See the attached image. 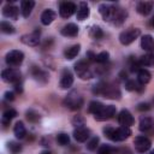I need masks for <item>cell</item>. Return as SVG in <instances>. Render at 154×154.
<instances>
[{
	"label": "cell",
	"instance_id": "6da1fadb",
	"mask_svg": "<svg viewBox=\"0 0 154 154\" xmlns=\"http://www.w3.org/2000/svg\"><path fill=\"white\" fill-rule=\"evenodd\" d=\"M93 91L94 94L102 95L103 97H107V99H119L120 96V91L116 85L109 84V83H103V82L97 83L94 87Z\"/></svg>",
	"mask_w": 154,
	"mask_h": 154
},
{
	"label": "cell",
	"instance_id": "7a4b0ae2",
	"mask_svg": "<svg viewBox=\"0 0 154 154\" xmlns=\"http://www.w3.org/2000/svg\"><path fill=\"white\" fill-rule=\"evenodd\" d=\"M64 105L72 111H77L83 106V97L78 91H71L66 95L64 100Z\"/></svg>",
	"mask_w": 154,
	"mask_h": 154
},
{
	"label": "cell",
	"instance_id": "3957f363",
	"mask_svg": "<svg viewBox=\"0 0 154 154\" xmlns=\"http://www.w3.org/2000/svg\"><path fill=\"white\" fill-rule=\"evenodd\" d=\"M140 34H141V30L138 28H129V29H126V30L120 32L119 41H120L122 45L128 46V45L132 43L140 36Z\"/></svg>",
	"mask_w": 154,
	"mask_h": 154
},
{
	"label": "cell",
	"instance_id": "277c9868",
	"mask_svg": "<svg viewBox=\"0 0 154 154\" xmlns=\"http://www.w3.org/2000/svg\"><path fill=\"white\" fill-rule=\"evenodd\" d=\"M24 60V54L23 52L20 51H17V49H13V51H10L7 54H6V58H5V61L6 64L10 66V67H17L19 66Z\"/></svg>",
	"mask_w": 154,
	"mask_h": 154
},
{
	"label": "cell",
	"instance_id": "5b68a950",
	"mask_svg": "<svg viewBox=\"0 0 154 154\" xmlns=\"http://www.w3.org/2000/svg\"><path fill=\"white\" fill-rule=\"evenodd\" d=\"M1 77L5 82L12 83V84H18L22 81V73L19 72V70L13 69V67H8V69L4 70L1 72Z\"/></svg>",
	"mask_w": 154,
	"mask_h": 154
},
{
	"label": "cell",
	"instance_id": "8992f818",
	"mask_svg": "<svg viewBox=\"0 0 154 154\" xmlns=\"http://www.w3.org/2000/svg\"><path fill=\"white\" fill-rule=\"evenodd\" d=\"M75 71L78 75V77L82 79H90L93 77V73H91L89 65L85 60H79L78 63H76L75 64Z\"/></svg>",
	"mask_w": 154,
	"mask_h": 154
},
{
	"label": "cell",
	"instance_id": "52a82bcc",
	"mask_svg": "<svg viewBox=\"0 0 154 154\" xmlns=\"http://www.w3.org/2000/svg\"><path fill=\"white\" fill-rule=\"evenodd\" d=\"M116 10H117V6H113L109 4H101L99 6V12L102 16L103 20H106V22H113Z\"/></svg>",
	"mask_w": 154,
	"mask_h": 154
},
{
	"label": "cell",
	"instance_id": "ba28073f",
	"mask_svg": "<svg viewBox=\"0 0 154 154\" xmlns=\"http://www.w3.org/2000/svg\"><path fill=\"white\" fill-rule=\"evenodd\" d=\"M76 10H77L76 4L71 2V1H64L59 6V14L63 18H69L76 12Z\"/></svg>",
	"mask_w": 154,
	"mask_h": 154
},
{
	"label": "cell",
	"instance_id": "9c48e42d",
	"mask_svg": "<svg viewBox=\"0 0 154 154\" xmlns=\"http://www.w3.org/2000/svg\"><path fill=\"white\" fill-rule=\"evenodd\" d=\"M134 144H135V149H136L137 152L144 153V152H147V150L150 148L152 142H150V140H149L148 137H146V136H137V137L135 138V141H134Z\"/></svg>",
	"mask_w": 154,
	"mask_h": 154
},
{
	"label": "cell",
	"instance_id": "30bf717a",
	"mask_svg": "<svg viewBox=\"0 0 154 154\" xmlns=\"http://www.w3.org/2000/svg\"><path fill=\"white\" fill-rule=\"evenodd\" d=\"M116 114V107L113 105H108V106H105L97 114H95V119L96 120H107V119H111L113 118Z\"/></svg>",
	"mask_w": 154,
	"mask_h": 154
},
{
	"label": "cell",
	"instance_id": "8fae6325",
	"mask_svg": "<svg viewBox=\"0 0 154 154\" xmlns=\"http://www.w3.org/2000/svg\"><path fill=\"white\" fill-rule=\"evenodd\" d=\"M20 41L26 45V46H37L40 43V30H35L30 34H26V35H23Z\"/></svg>",
	"mask_w": 154,
	"mask_h": 154
},
{
	"label": "cell",
	"instance_id": "7c38bea8",
	"mask_svg": "<svg viewBox=\"0 0 154 154\" xmlns=\"http://www.w3.org/2000/svg\"><path fill=\"white\" fill-rule=\"evenodd\" d=\"M118 123L122 126L129 128V126H131L134 124V117L128 109H122L119 112V114H118Z\"/></svg>",
	"mask_w": 154,
	"mask_h": 154
},
{
	"label": "cell",
	"instance_id": "4fadbf2b",
	"mask_svg": "<svg viewBox=\"0 0 154 154\" xmlns=\"http://www.w3.org/2000/svg\"><path fill=\"white\" fill-rule=\"evenodd\" d=\"M72 84H73V76H72L71 71L67 69L63 70L61 78H60V87L63 89H69Z\"/></svg>",
	"mask_w": 154,
	"mask_h": 154
},
{
	"label": "cell",
	"instance_id": "5bb4252c",
	"mask_svg": "<svg viewBox=\"0 0 154 154\" xmlns=\"http://www.w3.org/2000/svg\"><path fill=\"white\" fill-rule=\"evenodd\" d=\"M154 7V1H140L137 2V12L142 16H148Z\"/></svg>",
	"mask_w": 154,
	"mask_h": 154
},
{
	"label": "cell",
	"instance_id": "9a60e30c",
	"mask_svg": "<svg viewBox=\"0 0 154 154\" xmlns=\"http://www.w3.org/2000/svg\"><path fill=\"white\" fill-rule=\"evenodd\" d=\"M61 35L63 36H66V37H75L77 36L78 34V26L75 24V23H69L66 25L63 26V29L60 30Z\"/></svg>",
	"mask_w": 154,
	"mask_h": 154
},
{
	"label": "cell",
	"instance_id": "2e32d148",
	"mask_svg": "<svg viewBox=\"0 0 154 154\" xmlns=\"http://www.w3.org/2000/svg\"><path fill=\"white\" fill-rule=\"evenodd\" d=\"M141 47L147 53H154V38L150 35H144L141 38Z\"/></svg>",
	"mask_w": 154,
	"mask_h": 154
},
{
	"label": "cell",
	"instance_id": "e0dca14e",
	"mask_svg": "<svg viewBox=\"0 0 154 154\" xmlns=\"http://www.w3.org/2000/svg\"><path fill=\"white\" fill-rule=\"evenodd\" d=\"M89 135H90V131H89L87 128H84V126H82V128H76V129L73 130V137H75V140L78 141V142H84V141H87V138L89 137Z\"/></svg>",
	"mask_w": 154,
	"mask_h": 154
},
{
	"label": "cell",
	"instance_id": "ac0fdd59",
	"mask_svg": "<svg viewBox=\"0 0 154 154\" xmlns=\"http://www.w3.org/2000/svg\"><path fill=\"white\" fill-rule=\"evenodd\" d=\"M18 7L14 6V5H6L4 8H2V14L4 17L6 18H10V19H17L18 18Z\"/></svg>",
	"mask_w": 154,
	"mask_h": 154
},
{
	"label": "cell",
	"instance_id": "d6986e66",
	"mask_svg": "<svg viewBox=\"0 0 154 154\" xmlns=\"http://www.w3.org/2000/svg\"><path fill=\"white\" fill-rule=\"evenodd\" d=\"M89 14H90V10H89L87 2H84V1L79 2V6L77 8V19L84 20L89 17Z\"/></svg>",
	"mask_w": 154,
	"mask_h": 154
},
{
	"label": "cell",
	"instance_id": "ffe728a7",
	"mask_svg": "<svg viewBox=\"0 0 154 154\" xmlns=\"http://www.w3.org/2000/svg\"><path fill=\"white\" fill-rule=\"evenodd\" d=\"M34 6H35V2L32 0H24V1H22L20 2V12H22L23 17L28 18L30 16Z\"/></svg>",
	"mask_w": 154,
	"mask_h": 154
},
{
	"label": "cell",
	"instance_id": "44dd1931",
	"mask_svg": "<svg viewBox=\"0 0 154 154\" xmlns=\"http://www.w3.org/2000/svg\"><path fill=\"white\" fill-rule=\"evenodd\" d=\"M31 75H32V77H34L36 81H38V82H41V83H46V82L48 81L47 73H46L43 70L38 69L37 66H32V69H31Z\"/></svg>",
	"mask_w": 154,
	"mask_h": 154
},
{
	"label": "cell",
	"instance_id": "7402d4cb",
	"mask_svg": "<svg viewBox=\"0 0 154 154\" xmlns=\"http://www.w3.org/2000/svg\"><path fill=\"white\" fill-rule=\"evenodd\" d=\"M55 16L57 14H55V12L53 10H46L41 14V23L43 25H48V24H51L55 19Z\"/></svg>",
	"mask_w": 154,
	"mask_h": 154
},
{
	"label": "cell",
	"instance_id": "603a6c76",
	"mask_svg": "<svg viewBox=\"0 0 154 154\" xmlns=\"http://www.w3.org/2000/svg\"><path fill=\"white\" fill-rule=\"evenodd\" d=\"M79 51H81V45H73V46H71V47H69V48L65 49L64 55H65L66 59L71 60V59H73V58L77 57V54L79 53Z\"/></svg>",
	"mask_w": 154,
	"mask_h": 154
},
{
	"label": "cell",
	"instance_id": "cb8c5ba5",
	"mask_svg": "<svg viewBox=\"0 0 154 154\" xmlns=\"http://www.w3.org/2000/svg\"><path fill=\"white\" fill-rule=\"evenodd\" d=\"M150 77H152L150 72H149L148 70H146V69H141V70L137 72V81H138L142 85L147 84V83L150 81Z\"/></svg>",
	"mask_w": 154,
	"mask_h": 154
},
{
	"label": "cell",
	"instance_id": "d4e9b609",
	"mask_svg": "<svg viewBox=\"0 0 154 154\" xmlns=\"http://www.w3.org/2000/svg\"><path fill=\"white\" fill-rule=\"evenodd\" d=\"M126 14H128V13H126L125 10H123V8H120V7H117L116 14H114V18H113V23H114L116 25H120V24L125 20Z\"/></svg>",
	"mask_w": 154,
	"mask_h": 154
},
{
	"label": "cell",
	"instance_id": "484cf974",
	"mask_svg": "<svg viewBox=\"0 0 154 154\" xmlns=\"http://www.w3.org/2000/svg\"><path fill=\"white\" fill-rule=\"evenodd\" d=\"M16 116H17V111H16V109H13V108L6 109V111L2 113V124L6 126L7 124H10V122H11L13 118H16Z\"/></svg>",
	"mask_w": 154,
	"mask_h": 154
},
{
	"label": "cell",
	"instance_id": "4316f807",
	"mask_svg": "<svg viewBox=\"0 0 154 154\" xmlns=\"http://www.w3.org/2000/svg\"><path fill=\"white\" fill-rule=\"evenodd\" d=\"M140 64L142 67L144 66H153L154 65V53H147L144 55H142L140 59Z\"/></svg>",
	"mask_w": 154,
	"mask_h": 154
},
{
	"label": "cell",
	"instance_id": "83f0119b",
	"mask_svg": "<svg viewBox=\"0 0 154 154\" xmlns=\"http://www.w3.org/2000/svg\"><path fill=\"white\" fill-rule=\"evenodd\" d=\"M13 132H14V135H16L17 138H19V140H20V138H24L25 135H26V130H25L24 124H23L22 122L16 123V125H14V128H13Z\"/></svg>",
	"mask_w": 154,
	"mask_h": 154
},
{
	"label": "cell",
	"instance_id": "f1b7e54d",
	"mask_svg": "<svg viewBox=\"0 0 154 154\" xmlns=\"http://www.w3.org/2000/svg\"><path fill=\"white\" fill-rule=\"evenodd\" d=\"M152 125H153V120H152V118H149V117H141V119H140V125H138V128H140V130L141 131H148L150 128H152Z\"/></svg>",
	"mask_w": 154,
	"mask_h": 154
},
{
	"label": "cell",
	"instance_id": "f546056e",
	"mask_svg": "<svg viewBox=\"0 0 154 154\" xmlns=\"http://www.w3.org/2000/svg\"><path fill=\"white\" fill-rule=\"evenodd\" d=\"M131 135V130L125 126H120L117 129V142L118 141H124Z\"/></svg>",
	"mask_w": 154,
	"mask_h": 154
},
{
	"label": "cell",
	"instance_id": "4dcf8cb0",
	"mask_svg": "<svg viewBox=\"0 0 154 154\" xmlns=\"http://www.w3.org/2000/svg\"><path fill=\"white\" fill-rule=\"evenodd\" d=\"M103 107H105V106H103L100 101H91V102L89 103V106H88V111L95 116V114H97Z\"/></svg>",
	"mask_w": 154,
	"mask_h": 154
},
{
	"label": "cell",
	"instance_id": "1f68e13d",
	"mask_svg": "<svg viewBox=\"0 0 154 154\" xmlns=\"http://www.w3.org/2000/svg\"><path fill=\"white\" fill-rule=\"evenodd\" d=\"M103 134L107 138H109L111 141L117 142V129L112 128V126H106L103 128Z\"/></svg>",
	"mask_w": 154,
	"mask_h": 154
},
{
	"label": "cell",
	"instance_id": "d6a6232c",
	"mask_svg": "<svg viewBox=\"0 0 154 154\" xmlns=\"http://www.w3.org/2000/svg\"><path fill=\"white\" fill-rule=\"evenodd\" d=\"M117 153L118 149L109 144H102L97 150V154H117Z\"/></svg>",
	"mask_w": 154,
	"mask_h": 154
},
{
	"label": "cell",
	"instance_id": "836d02e7",
	"mask_svg": "<svg viewBox=\"0 0 154 154\" xmlns=\"http://www.w3.org/2000/svg\"><path fill=\"white\" fill-rule=\"evenodd\" d=\"M89 34H90V36H91L94 40H100V38L103 37V31H102V29H101L100 26H97V25L91 26Z\"/></svg>",
	"mask_w": 154,
	"mask_h": 154
},
{
	"label": "cell",
	"instance_id": "e575fe53",
	"mask_svg": "<svg viewBox=\"0 0 154 154\" xmlns=\"http://www.w3.org/2000/svg\"><path fill=\"white\" fill-rule=\"evenodd\" d=\"M125 88H126L128 90H142V89H143L142 84H141L138 81H132V79L126 81Z\"/></svg>",
	"mask_w": 154,
	"mask_h": 154
},
{
	"label": "cell",
	"instance_id": "d590c367",
	"mask_svg": "<svg viewBox=\"0 0 154 154\" xmlns=\"http://www.w3.org/2000/svg\"><path fill=\"white\" fill-rule=\"evenodd\" d=\"M0 29H1V31L5 32V34H13V32L16 31L14 26H13L12 24H10L8 22H6V20H2V22L0 23Z\"/></svg>",
	"mask_w": 154,
	"mask_h": 154
},
{
	"label": "cell",
	"instance_id": "8d00e7d4",
	"mask_svg": "<svg viewBox=\"0 0 154 154\" xmlns=\"http://www.w3.org/2000/svg\"><path fill=\"white\" fill-rule=\"evenodd\" d=\"M129 67H130V71L131 72H138L142 69V66L140 64V60L138 59H135L132 57H131V59H129Z\"/></svg>",
	"mask_w": 154,
	"mask_h": 154
},
{
	"label": "cell",
	"instance_id": "74e56055",
	"mask_svg": "<svg viewBox=\"0 0 154 154\" xmlns=\"http://www.w3.org/2000/svg\"><path fill=\"white\" fill-rule=\"evenodd\" d=\"M7 149L10 150L11 154H19L22 152V146L19 143H17V142L11 141V142L7 143Z\"/></svg>",
	"mask_w": 154,
	"mask_h": 154
},
{
	"label": "cell",
	"instance_id": "f35d334b",
	"mask_svg": "<svg viewBox=\"0 0 154 154\" xmlns=\"http://www.w3.org/2000/svg\"><path fill=\"white\" fill-rule=\"evenodd\" d=\"M26 119L31 123H36L40 120V114L37 112H35L34 109H29V111H26Z\"/></svg>",
	"mask_w": 154,
	"mask_h": 154
},
{
	"label": "cell",
	"instance_id": "ab89813d",
	"mask_svg": "<svg viewBox=\"0 0 154 154\" xmlns=\"http://www.w3.org/2000/svg\"><path fill=\"white\" fill-rule=\"evenodd\" d=\"M108 59H109V53L106 51H103L96 55V63H99V64H105L108 61Z\"/></svg>",
	"mask_w": 154,
	"mask_h": 154
},
{
	"label": "cell",
	"instance_id": "60d3db41",
	"mask_svg": "<svg viewBox=\"0 0 154 154\" xmlns=\"http://www.w3.org/2000/svg\"><path fill=\"white\" fill-rule=\"evenodd\" d=\"M57 141H58V143H59L60 146H66V144H69V142H70V137H69L67 134L61 132V134H58Z\"/></svg>",
	"mask_w": 154,
	"mask_h": 154
},
{
	"label": "cell",
	"instance_id": "b9f144b4",
	"mask_svg": "<svg viewBox=\"0 0 154 154\" xmlns=\"http://www.w3.org/2000/svg\"><path fill=\"white\" fill-rule=\"evenodd\" d=\"M97 146H99V137H93V138L87 143V148H88L89 150H95Z\"/></svg>",
	"mask_w": 154,
	"mask_h": 154
},
{
	"label": "cell",
	"instance_id": "7bdbcfd3",
	"mask_svg": "<svg viewBox=\"0 0 154 154\" xmlns=\"http://www.w3.org/2000/svg\"><path fill=\"white\" fill-rule=\"evenodd\" d=\"M72 124L76 126V128H82L84 125V118L81 117V116H76L73 119H72Z\"/></svg>",
	"mask_w": 154,
	"mask_h": 154
},
{
	"label": "cell",
	"instance_id": "ee69618b",
	"mask_svg": "<svg viewBox=\"0 0 154 154\" xmlns=\"http://www.w3.org/2000/svg\"><path fill=\"white\" fill-rule=\"evenodd\" d=\"M149 108H150V106L147 102H142V103H138L137 105V109L138 111H148Z\"/></svg>",
	"mask_w": 154,
	"mask_h": 154
},
{
	"label": "cell",
	"instance_id": "f6af8a7d",
	"mask_svg": "<svg viewBox=\"0 0 154 154\" xmlns=\"http://www.w3.org/2000/svg\"><path fill=\"white\" fill-rule=\"evenodd\" d=\"M4 99L7 100V101H13L14 100V94L12 91H6L4 94Z\"/></svg>",
	"mask_w": 154,
	"mask_h": 154
},
{
	"label": "cell",
	"instance_id": "bcb514c9",
	"mask_svg": "<svg viewBox=\"0 0 154 154\" xmlns=\"http://www.w3.org/2000/svg\"><path fill=\"white\" fill-rule=\"evenodd\" d=\"M87 58L89 61H96V54H94L93 52H87Z\"/></svg>",
	"mask_w": 154,
	"mask_h": 154
},
{
	"label": "cell",
	"instance_id": "7dc6e473",
	"mask_svg": "<svg viewBox=\"0 0 154 154\" xmlns=\"http://www.w3.org/2000/svg\"><path fill=\"white\" fill-rule=\"evenodd\" d=\"M14 89H16L17 93H22V90H23V88H22V82L18 83V84H14Z\"/></svg>",
	"mask_w": 154,
	"mask_h": 154
},
{
	"label": "cell",
	"instance_id": "c3c4849f",
	"mask_svg": "<svg viewBox=\"0 0 154 154\" xmlns=\"http://www.w3.org/2000/svg\"><path fill=\"white\" fill-rule=\"evenodd\" d=\"M41 154H51V152H48V150H43Z\"/></svg>",
	"mask_w": 154,
	"mask_h": 154
},
{
	"label": "cell",
	"instance_id": "681fc988",
	"mask_svg": "<svg viewBox=\"0 0 154 154\" xmlns=\"http://www.w3.org/2000/svg\"><path fill=\"white\" fill-rule=\"evenodd\" d=\"M152 25L154 26V16H153V18H152Z\"/></svg>",
	"mask_w": 154,
	"mask_h": 154
},
{
	"label": "cell",
	"instance_id": "f907efd6",
	"mask_svg": "<svg viewBox=\"0 0 154 154\" xmlns=\"http://www.w3.org/2000/svg\"><path fill=\"white\" fill-rule=\"evenodd\" d=\"M149 154H154V149H153V150H152V152H150Z\"/></svg>",
	"mask_w": 154,
	"mask_h": 154
}]
</instances>
